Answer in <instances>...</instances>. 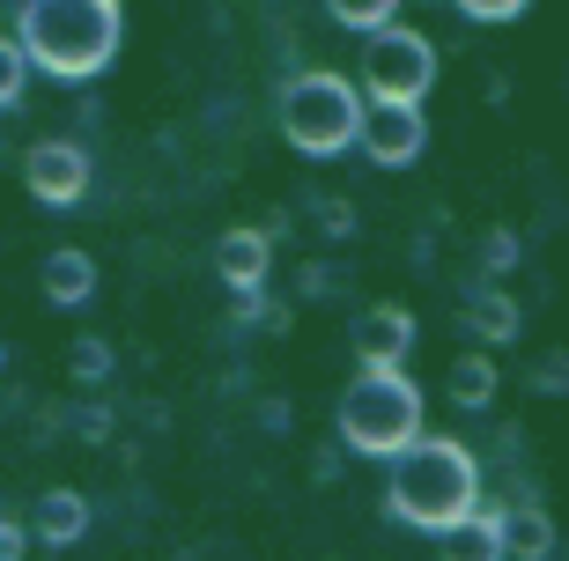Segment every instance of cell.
I'll return each mask as SVG.
<instances>
[{
    "label": "cell",
    "mask_w": 569,
    "mask_h": 561,
    "mask_svg": "<svg viewBox=\"0 0 569 561\" xmlns=\"http://www.w3.org/2000/svg\"><path fill=\"white\" fill-rule=\"evenodd\" d=\"M362 104H415L422 111V97L437 89V44L422 38V30H407V22H392V30H378V38H362Z\"/></svg>",
    "instance_id": "obj_5"
},
{
    "label": "cell",
    "mask_w": 569,
    "mask_h": 561,
    "mask_svg": "<svg viewBox=\"0 0 569 561\" xmlns=\"http://www.w3.org/2000/svg\"><path fill=\"white\" fill-rule=\"evenodd\" d=\"M532 392H540V399H562L569 392V354L562 348H548L540 362H532Z\"/></svg>",
    "instance_id": "obj_22"
},
{
    "label": "cell",
    "mask_w": 569,
    "mask_h": 561,
    "mask_svg": "<svg viewBox=\"0 0 569 561\" xmlns=\"http://www.w3.org/2000/svg\"><path fill=\"white\" fill-rule=\"evenodd\" d=\"M89 178H97V170H89V148L82 141H38L30 148V156H22V186H30V200H38V208H52V214H67V208H82L89 200Z\"/></svg>",
    "instance_id": "obj_6"
},
{
    "label": "cell",
    "mask_w": 569,
    "mask_h": 561,
    "mask_svg": "<svg viewBox=\"0 0 569 561\" xmlns=\"http://www.w3.org/2000/svg\"><path fill=\"white\" fill-rule=\"evenodd\" d=\"M333 289H340V267H333V259H303L296 295H303V303H318V295H333Z\"/></svg>",
    "instance_id": "obj_23"
},
{
    "label": "cell",
    "mask_w": 569,
    "mask_h": 561,
    "mask_svg": "<svg viewBox=\"0 0 569 561\" xmlns=\"http://www.w3.org/2000/svg\"><path fill=\"white\" fill-rule=\"evenodd\" d=\"M518 259H526V244H518V229H488V237H481V273H473V281H496V289H510V273H518Z\"/></svg>",
    "instance_id": "obj_18"
},
{
    "label": "cell",
    "mask_w": 569,
    "mask_h": 561,
    "mask_svg": "<svg viewBox=\"0 0 569 561\" xmlns=\"http://www.w3.org/2000/svg\"><path fill=\"white\" fill-rule=\"evenodd\" d=\"M22 554H30V532L16 518H0V561H22Z\"/></svg>",
    "instance_id": "obj_26"
},
{
    "label": "cell",
    "mask_w": 569,
    "mask_h": 561,
    "mask_svg": "<svg viewBox=\"0 0 569 561\" xmlns=\"http://www.w3.org/2000/svg\"><path fill=\"white\" fill-rule=\"evenodd\" d=\"M289 421H296V407H289V399H259V429H267V437H289Z\"/></svg>",
    "instance_id": "obj_25"
},
{
    "label": "cell",
    "mask_w": 569,
    "mask_h": 561,
    "mask_svg": "<svg viewBox=\"0 0 569 561\" xmlns=\"http://www.w3.org/2000/svg\"><path fill=\"white\" fill-rule=\"evenodd\" d=\"M0 163H8V141H0Z\"/></svg>",
    "instance_id": "obj_29"
},
{
    "label": "cell",
    "mask_w": 569,
    "mask_h": 561,
    "mask_svg": "<svg viewBox=\"0 0 569 561\" xmlns=\"http://www.w3.org/2000/svg\"><path fill=\"white\" fill-rule=\"evenodd\" d=\"M459 16L466 22H518V16H532L526 0H459Z\"/></svg>",
    "instance_id": "obj_24"
},
{
    "label": "cell",
    "mask_w": 569,
    "mask_h": 561,
    "mask_svg": "<svg viewBox=\"0 0 569 561\" xmlns=\"http://www.w3.org/2000/svg\"><path fill=\"white\" fill-rule=\"evenodd\" d=\"M356 148H362L378 170H407V163L429 148V119H422L415 104H362Z\"/></svg>",
    "instance_id": "obj_7"
},
{
    "label": "cell",
    "mask_w": 569,
    "mask_h": 561,
    "mask_svg": "<svg viewBox=\"0 0 569 561\" xmlns=\"http://www.w3.org/2000/svg\"><path fill=\"white\" fill-rule=\"evenodd\" d=\"M38 289H44V303H52V311H89V303H97V289H104V273H97V251H82V244L44 251Z\"/></svg>",
    "instance_id": "obj_9"
},
{
    "label": "cell",
    "mask_w": 569,
    "mask_h": 561,
    "mask_svg": "<svg viewBox=\"0 0 569 561\" xmlns=\"http://www.w3.org/2000/svg\"><path fill=\"white\" fill-rule=\"evenodd\" d=\"M67 377H74L82 392H104L111 377H119V348H111V340H97V333H82L74 348H67Z\"/></svg>",
    "instance_id": "obj_16"
},
{
    "label": "cell",
    "mask_w": 569,
    "mask_h": 561,
    "mask_svg": "<svg viewBox=\"0 0 569 561\" xmlns=\"http://www.w3.org/2000/svg\"><path fill=\"white\" fill-rule=\"evenodd\" d=\"M333 22L356 30V38H378V30L400 22V0H333Z\"/></svg>",
    "instance_id": "obj_19"
},
{
    "label": "cell",
    "mask_w": 569,
    "mask_h": 561,
    "mask_svg": "<svg viewBox=\"0 0 569 561\" xmlns=\"http://www.w3.org/2000/svg\"><path fill=\"white\" fill-rule=\"evenodd\" d=\"M274 119H281V141H289L296 156L326 163V156H348V148H356L362 97H356V82H348V74L303 67V74H289V82H281Z\"/></svg>",
    "instance_id": "obj_4"
},
{
    "label": "cell",
    "mask_w": 569,
    "mask_h": 561,
    "mask_svg": "<svg viewBox=\"0 0 569 561\" xmlns=\"http://www.w3.org/2000/svg\"><path fill=\"white\" fill-rule=\"evenodd\" d=\"M89 524H97V502H89L82 488H44L22 532H30L38 547H82V540H89Z\"/></svg>",
    "instance_id": "obj_12"
},
{
    "label": "cell",
    "mask_w": 569,
    "mask_h": 561,
    "mask_svg": "<svg viewBox=\"0 0 569 561\" xmlns=\"http://www.w3.org/2000/svg\"><path fill=\"white\" fill-rule=\"evenodd\" d=\"M415 340H422V325H415V311H400V303H370V311H356V325H348V354H356L362 370H400L407 354H415Z\"/></svg>",
    "instance_id": "obj_8"
},
{
    "label": "cell",
    "mask_w": 569,
    "mask_h": 561,
    "mask_svg": "<svg viewBox=\"0 0 569 561\" xmlns=\"http://www.w3.org/2000/svg\"><path fill=\"white\" fill-rule=\"evenodd\" d=\"M503 561H555V518L540 502L503 510Z\"/></svg>",
    "instance_id": "obj_14"
},
{
    "label": "cell",
    "mask_w": 569,
    "mask_h": 561,
    "mask_svg": "<svg viewBox=\"0 0 569 561\" xmlns=\"http://www.w3.org/2000/svg\"><path fill=\"white\" fill-rule=\"evenodd\" d=\"M214 273H222V289H230V295L267 289V273H274V244H267L252 222L222 229V237H214Z\"/></svg>",
    "instance_id": "obj_11"
},
{
    "label": "cell",
    "mask_w": 569,
    "mask_h": 561,
    "mask_svg": "<svg viewBox=\"0 0 569 561\" xmlns=\"http://www.w3.org/2000/svg\"><path fill=\"white\" fill-rule=\"evenodd\" d=\"M60 421H67V429H74L82 443H111V429H119V414H111L104 399H82V407H67Z\"/></svg>",
    "instance_id": "obj_20"
},
{
    "label": "cell",
    "mask_w": 569,
    "mask_h": 561,
    "mask_svg": "<svg viewBox=\"0 0 569 561\" xmlns=\"http://www.w3.org/2000/svg\"><path fill=\"white\" fill-rule=\"evenodd\" d=\"M466 333H473V354L488 348H510V340L526 333V311H518V295L496 289V281H466Z\"/></svg>",
    "instance_id": "obj_10"
},
{
    "label": "cell",
    "mask_w": 569,
    "mask_h": 561,
    "mask_svg": "<svg viewBox=\"0 0 569 561\" xmlns=\"http://www.w3.org/2000/svg\"><path fill=\"white\" fill-rule=\"evenodd\" d=\"M8 38H16L22 67L82 89L111 67V52L127 38V8L119 0H30V8H16V30Z\"/></svg>",
    "instance_id": "obj_1"
},
{
    "label": "cell",
    "mask_w": 569,
    "mask_h": 561,
    "mask_svg": "<svg viewBox=\"0 0 569 561\" xmlns=\"http://www.w3.org/2000/svg\"><path fill=\"white\" fill-rule=\"evenodd\" d=\"M340 443L356 458H392L422 437V392L407 370H356V384L340 392Z\"/></svg>",
    "instance_id": "obj_3"
},
{
    "label": "cell",
    "mask_w": 569,
    "mask_h": 561,
    "mask_svg": "<svg viewBox=\"0 0 569 561\" xmlns=\"http://www.w3.org/2000/svg\"><path fill=\"white\" fill-rule=\"evenodd\" d=\"M0 377H8V340H0Z\"/></svg>",
    "instance_id": "obj_28"
},
{
    "label": "cell",
    "mask_w": 569,
    "mask_h": 561,
    "mask_svg": "<svg viewBox=\"0 0 569 561\" xmlns=\"http://www.w3.org/2000/svg\"><path fill=\"white\" fill-rule=\"evenodd\" d=\"M303 222H311L326 244H348V237H356V200H348V192H303Z\"/></svg>",
    "instance_id": "obj_17"
},
{
    "label": "cell",
    "mask_w": 569,
    "mask_h": 561,
    "mask_svg": "<svg viewBox=\"0 0 569 561\" xmlns=\"http://www.w3.org/2000/svg\"><path fill=\"white\" fill-rule=\"evenodd\" d=\"M437 540H443V561H503V510L481 502L473 518H459L451 532H437Z\"/></svg>",
    "instance_id": "obj_13"
},
{
    "label": "cell",
    "mask_w": 569,
    "mask_h": 561,
    "mask_svg": "<svg viewBox=\"0 0 569 561\" xmlns=\"http://www.w3.org/2000/svg\"><path fill=\"white\" fill-rule=\"evenodd\" d=\"M443 384H451V407H459V414H488V407H496V362H488V354H473V348L451 362V377H443Z\"/></svg>",
    "instance_id": "obj_15"
},
{
    "label": "cell",
    "mask_w": 569,
    "mask_h": 561,
    "mask_svg": "<svg viewBox=\"0 0 569 561\" xmlns=\"http://www.w3.org/2000/svg\"><path fill=\"white\" fill-rule=\"evenodd\" d=\"M311 480H318V488H333V480H340V451H333V443L311 451Z\"/></svg>",
    "instance_id": "obj_27"
},
{
    "label": "cell",
    "mask_w": 569,
    "mask_h": 561,
    "mask_svg": "<svg viewBox=\"0 0 569 561\" xmlns=\"http://www.w3.org/2000/svg\"><path fill=\"white\" fill-rule=\"evenodd\" d=\"M22 82H30V67H22L16 38L0 30V111H8V104H22Z\"/></svg>",
    "instance_id": "obj_21"
},
{
    "label": "cell",
    "mask_w": 569,
    "mask_h": 561,
    "mask_svg": "<svg viewBox=\"0 0 569 561\" xmlns=\"http://www.w3.org/2000/svg\"><path fill=\"white\" fill-rule=\"evenodd\" d=\"M473 510H481V465L459 437H415L385 465V518L415 532H451Z\"/></svg>",
    "instance_id": "obj_2"
}]
</instances>
